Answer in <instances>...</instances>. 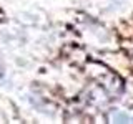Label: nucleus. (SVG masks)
Masks as SVG:
<instances>
[{
    "mask_svg": "<svg viewBox=\"0 0 133 124\" xmlns=\"http://www.w3.org/2000/svg\"><path fill=\"white\" fill-rule=\"evenodd\" d=\"M115 121L116 122H128L130 118H128V114H125V113H116L115 114Z\"/></svg>",
    "mask_w": 133,
    "mask_h": 124,
    "instance_id": "nucleus-1",
    "label": "nucleus"
}]
</instances>
